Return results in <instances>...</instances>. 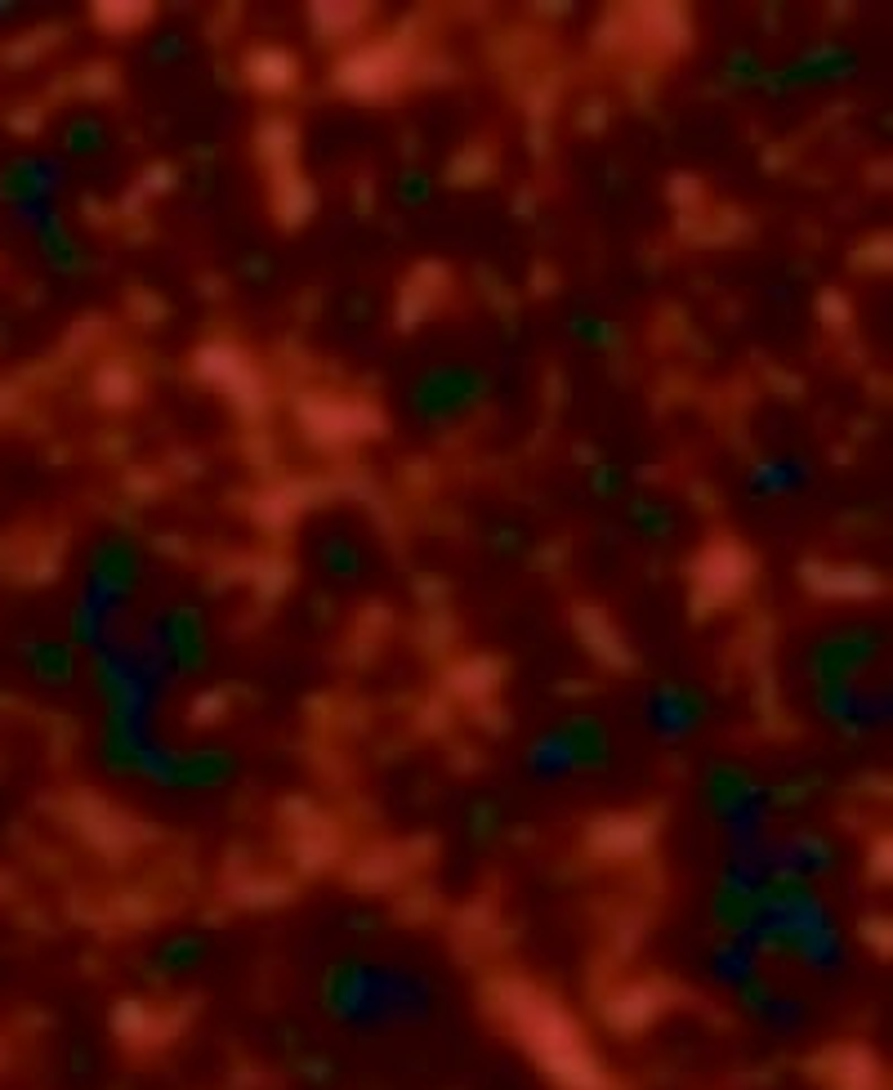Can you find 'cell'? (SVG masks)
Instances as JSON below:
<instances>
[{
	"instance_id": "6da1fadb",
	"label": "cell",
	"mask_w": 893,
	"mask_h": 1090,
	"mask_svg": "<svg viewBox=\"0 0 893 1090\" xmlns=\"http://www.w3.org/2000/svg\"><path fill=\"white\" fill-rule=\"evenodd\" d=\"M518 1019L527 1023V1032H532V1041H536V1050H541L545 1064L559 1068V1073L568 1077V1082H590V1086H594V1073H585L581 1046H576L572 1028L563 1023L559 1010H550V1006H527Z\"/></svg>"
},
{
	"instance_id": "7a4b0ae2",
	"label": "cell",
	"mask_w": 893,
	"mask_h": 1090,
	"mask_svg": "<svg viewBox=\"0 0 893 1090\" xmlns=\"http://www.w3.org/2000/svg\"><path fill=\"white\" fill-rule=\"evenodd\" d=\"M201 371H206L210 380H219V385H224L242 407H255L259 403V385L251 380V371H246L242 358H233L228 349H206V353H201Z\"/></svg>"
},
{
	"instance_id": "3957f363",
	"label": "cell",
	"mask_w": 893,
	"mask_h": 1090,
	"mask_svg": "<svg viewBox=\"0 0 893 1090\" xmlns=\"http://www.w3.org/2000/svg\"><path fill=\"white\" fill-rule=\"evenodd\" d=\"M393 72H398V63L389 59V50H362L358 59L344 63V81L353 85V94H376V90H384V85L393 81Z\"/></svg>"
},
{
	"instance_id": "277c9868",
	"label": "cell",
	"mask_w": 893,
	"mask_h": 1090,
	"mask_svg": "<svg viewBox=\"0 0 893 1090\" xmlns=\"http://www.w3.org/2000/svg\"><path fill=\"white\" fill-rule=\"evenodd\" d=\"M300 416L313 425V434L322 438H344L358 434V429H371L367 416H358V407H335V403H304Z\"/></svg>"
},
{
	"instance_id": "5b68a950",
	"label": "cell",
	"mask_w": 893,
	"mask_h": 1090,
	"mask_svg": "<svg viewBox=\"0 0 893 1090\" xmlns=\"http://www.w3.org/2000/svg\"><path fill=\"white\" fill-rule=\"evenodd\" d=\"M702 577H706V586L715 590V595H728V590H737L746 577H751V563H746L742 550H715L706 559Z\"/></svg>"
},
{
	"instance_id": "8992f818",
	"label": "cell",
	"mask_w": 893,
	"mask_h": 1090,
	"mask_svg": "<svg viewBox=\"0 0 893 1090\" xmlns=\"http://www.w3.org/2000/svg\"><path fill=\"white\" fill-rule=\"evenodd\" d=\"M251 72H255V81H259V85H268V90H277V85H286V81H291V63H286L277 50L255 54Z\"/></svg>"
},
{
	"instance_id": "52a82bcc",
	"label": "cell",
	"mask_w": 893,
	"mask_h": 1090,
	"mask_svg": "<svg viewBox=\"0 0 893 1090\" xmlns=\"http://www.w3.org/2000/svg\"><path fill=\"white\" fill-rule=\"evenodd\" d=\"M813 577H818L822 586H827L822 595H831V586H844L840 595H849V586H858V595H871V590H880V581L871 577V572H818V568H813Z\"/></svg>"
}]
</instances>
